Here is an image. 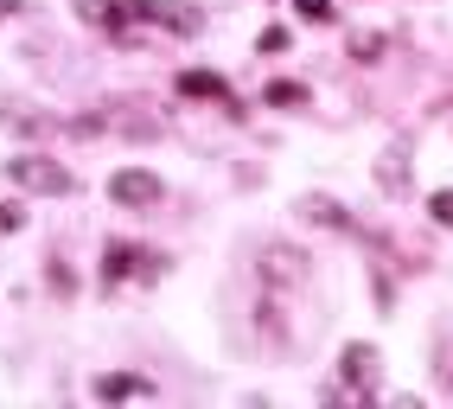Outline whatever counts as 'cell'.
Here are the masks:
<instances>
[{
  "label": "cell",
  "instance_id": "cell-3",
  "mask_svg": "<svg viewBox=\"0 0 453 409\" xmlns=\"http://www.w3.org/2000/svg\"><path fill=\"white\" fill-rule=\"evenodd\" d=\"M147 397H154V384H147V377H128V371L96 377V403H147Z\"/></svg>",
  "mask_w": 453,
  "mask_h": 409
},
{
  "label": "cell",
  "instance_id": "cell-1",
  "mask_svg": "<svg viewBox=\"0 0 453 409\" xmlns=\"http://www.w3.org/2000/svg\"><path fill=\"white\" fill-rule=\"evenodd\" d=\"M7 166H13V180L33 186V192H71V173L58 160H7Z\"/></svg>",
  "mask_w": 453,
  "mask_h": 409
},
{
  "label": "cell",
  "instance_id": "cell-7",
  "mask_svg": "<svg viewBox=\"0 0 453 409\" xmlns=\"http://www.w3.org/2000/svg\"><path fill=\"white\" fill-rule=\"evenodd\" d=\"M19 224H26V204L7 198V204H0V237H7V230H19Z\"/></svg>",
  "mask_w": 453,
  "mask_h": 409
},
{
  "label": "cell",
  "instance_id": "cell-6",
  "mask_svg": "<svg viewBox=\"0 0 453 409\" xmlns=\"http://www.w3.org/2000/svg\"><path fill=\"white\" fill-rule=\"evenodd\" d=\"M268 103H275V109H307V83H268Z\"/></svg>",
  "mask_w": 453,
  "mask_h": 409
},
{
  "label": "cell",
  "instance_id": "cell-8",
  "mask_svg": "<svg viewBox=\"0 0 453 409\" xmlns=\"http://www.w3.org/2000/svg\"><path fill=\"white\" fill-rule=\"evenodd\" d=\"M300 19H313V26H326V19H332V0H300Z\"/></svg>",
  "mask_w": 453,
  "mask_h": 409
},
{
  "label": "cell",
  "instance_id": "cell-2",
  "mask_svg": "<svg viewBox=\"0 0 453 409\" xmlns=\"http://www.w3.org/2000/svg\"><path fill=\"white\" fill-rule=\"evenodd\" d=\"M109 198L115 204H154L160 198V180H154V173H141V166H122L109 180Z\"/></svg>",
  "mask_w": 453,
  "mask_h": 409
},
{
  "label": "cell",
  "instance_id": "cell-5",
  "mask_svg": "<svg viewBox=\"0 0 453 409\" xmlns=\"http://www.w3.org/2000/svg\"><path fill=\"white\" fill-rule=\"evenodd\" d=\"M345 377H357V397H371V377H377V352H371V345H351V352H345Z\"/></svg>",
  "mask_w": 453,
  "mask_h": 409
},
{
  "label": "cell",
  "instance_id": "cell-9",
  "mask_svg": "<svg viewBox=\"0 0 453 409\" xmlns=\"http://www.w3.org/2000/svg\"><path fill=\"white\" fill-rule=\"evenodd\" d=\"M428 212H434V224H453V192H434Z\"/></svg>",
  "mask_w": 453,
  "mask_h": 409
},
{
  "label": "cell",
  "instance_id": "cell-4",
  "mask_svg": "<svg viewBox=\"0 0 453 409\" xmlns=\"http://www.w3.org/2000/svg\"><path fill=\"white\" fill-rule=\"evenodd\" d=\"M179 96H192V103H230V109H236L230 83H224L218 71H186V77H179Z\"/></svg>",
  "mask_w": 453,
  "mask_h": 409
}]
</instances>
